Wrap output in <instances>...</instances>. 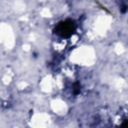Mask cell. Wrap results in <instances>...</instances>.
I'll return each instance as SVG.
<instances>
[{"label":"cell","mask_w":128,"mask_h":128,"mask_svg":"<svg viewBox=\"0 0 128 128\" xmlns=\"http://www.w3.org/2000/svg\"><path fill=\"white\" fill-rule=\"evenodd\" d=\"M58 33H61L62 34V36H67V35H69L71 32H72V30H73V27H72V25L71 24H67L66 22L65 23H63V24H60L59 25V27H58Z\"/></svg>","instance_id":"1"}]
</instances>
